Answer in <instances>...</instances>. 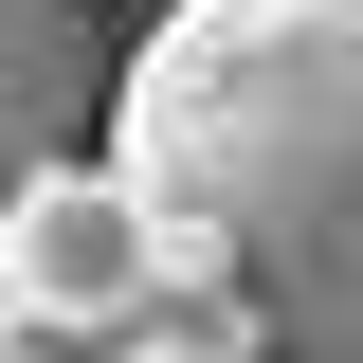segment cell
Masks as SVG:
<instances>
[{
  "instance_id": "cell-1",
  "label": "cell",
  "mask_w": 363,
  "mask_h": 363,
  "mask_svg": "<svg viewBox=\"0 0 363 363\" xmlns=\"http://www.w3.org/2000/svg\"><path fill=\"white\" fill-rule=\"evenodd\" d=\"M164 291H236L291 363H363V0H164L109 91Z\"/></svg>"
},
{
  "instance_id": "cell-2",
  "label": "cell",
  "mask_w": 363,
  "mask_h": 363,
  "mask_svg": "<svg viewBox=\"0 0 363 363\" xmlns=\"http://www.w3.org/2000/svg\"><path fill=\"white\" fill-rule=\"evenodd\" d=\"M0 309L128 345V327L164 309V218H145V182H128V164H37V182H0Z\"/></svg>"
},
{
  "instance_id": "cell-3",
  "label": "cell",
  "mask_w": 363,
  "mask_h": 363,
  "mask_svg": "<svg viewBox=\"0 0 363 363\" xmlns=\"http://www.w3.org/2000/svg\"><path fill=\"white\" fill-rule=\"evenodd\" d=\"M109 91H128V18H91V0H0V182L73 164L109 128Z\"/></svg>"
},
{
  "instance_id": "cell-4",
  "label": "cell",
  "mask_w": 363,
  "mask_h": 363,
  "mask_svg": "<svg viewBox=\"0 0 363 363\" xmlns=\"http://www.w3.org/2000/svg\"><path fill=\"white\" fill-rule=\"evenodd\" d=\"M109 363H291V345H272V327L236 309V291H164V309H145Z\"/></svg>"
},
{
  "instance_id": "cell-5",
  "label": "cell",
  "mask_w": 363,
  "mask_h": 363,
  "mask_svg": "<svg viewBox=\"0 0 363 363\" xmlns=\"http://www.w3.org/2000/svg\"><path fill=\"white\" fill-rule=\"evenodd\" d=\"M0 363H109L91 327H37V309H0Z\"/></svg>"
}]
</instances>
